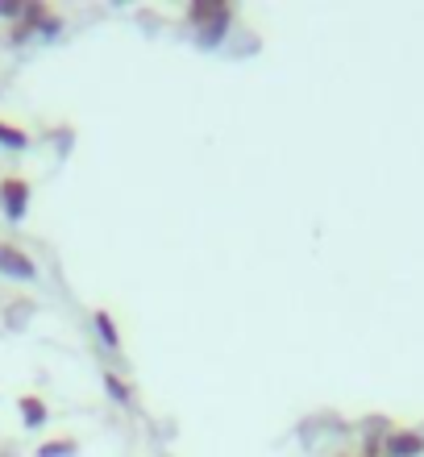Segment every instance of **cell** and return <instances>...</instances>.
<instances>
[{
  "mask_svg": "<svg viewBox=\"0 0 424 457\" xmlns=\"http://www.w3.org/2000/svg\"><path fill=\"white\" fill-rule=\"evenodd\" d=\"M0 270H4V275H12V278H34L37 275V262L29 258V253H21L17 245H9V241H4V245H0Z\"/></svg>",
  "mask_w": 424,
  "mask_h": 457,
  "instance_id": "obj_3",
  "label": "cell"
},
{
  "mask_svg": "<svg viewBox=\"0 0 424 457\" xmlns=\"http://www.w3.org/2000/svg\"><path fill=\"white\" fill-rule=\"evenodd\" d=\"M104 383H109V391H112V395H117V399H121V403H134V395L125 391V383H121V378H117V374H104Z\"/></svg>",
  "mask_w": 424,
  "mask_h": 457,
  "instance_id": "obj_8",
  "label": "cell"
},
{
  "mask_svg": "<svg viewBox=\"0 0 424 457\" xmlns=\"http://www.w3.org/2000/svg\"><path fill=\"white\" fill-rule=\"evenodd\" d=\"M383 453L387 457H420L424 453V436L412 433V428H391L383 436Z\"/></svg>",
  "mask_w": 424,
  "mask_h": 457,
  "instance_id": "obj_2",
  "label": "cell"
},
{
  "mask_svg": "<svg viewBox=\"0 0 424 457\" xmlns=\"http://www.w3.org/2000/svg\"><path fill=\"white\" fill-rule=\"evenodd\" d=\"M0 142H4V145H12V150H21V145L29 142V133H25L21 125H12V120H4V117H0Z\"/></svg>",
  "mask_w": 424,
  "mask_h": 457,
  "instance_id": "obj_6",
  "label": "cell"
},
{
  "mask_svg": "<svg viewBox=\"0 0 424 457\" xmlns=\"http://www.w3.org/2000/svg\"><path fill=\"white\" fill-rule=\"evenodd\" d=\"M54 453H75V441H59V445H46L42 457H54Z\"/></svg>",
  "mask_w": 424,
  "mask_h": 457,
  "instance_id": "obj_10",
  "label": "cell"
},
{
  "mask_svg": "<svg viewBox=\"0 0 424 457\" xmlns=\"http://www.w3.org/2000/svg\"><path fill=\"white\" fill-rule=\"evenodd\" d=\"M25 204H29V179H21V175H0V208H4L12 220H21Z\"/></svg>",
  "mask_w": 424,
  "mask_h": 457,
  "instance_id": "obj_1",
  "label": "cell"
},
{
  "mask_svg": "<svg viewBox=\"0 0 424 457\" xmlns=\"http://www.w3.org/2000/svg\"><path fill=\"white\" fill-rule=\"evenodd\" d=\"M0 245H4V241H0Z\"/></svg>",
  "mask_w": 424,
  "mask_h": 457,
  "instance_id": "obj_11",
  "label": "cell"
},
{
  "mask_svg": "<svg viewBox=\"0 0 424 457\" xmlns=\"http://www.w3.org/2000/svg\"><path fill=\"white\" fill-rule=\"evenodd\" d=\"M25 9L29 4H21V0H0V17H21Z\"/></svg>",
  "mask_w": 424,
  "mask_h": 457,
  "instance_id": "obj_9",
  "label": "cell"
},
{
  "mask_svg": "<svg viewBox=\"0 0 424 457\" xmlns=\"http://www.w3.org/2000/svg\"><path fill=\"white\" fill-rule=\"evenodd\" d=\"M21 416H25V424H42L46 420V399L42 395H21Z\"/></svg>",
  "mask_w": 424,
  "mask_h": 457,
  "instance_id": "obj_4",
  "label": "cell"
},
{
  "mask_svg": "<svg viewBox=\"0 0 424 457\" xmlns=\"http://www.w3.org/2000/svg\"><path fill=\"white\" fill-rule=\"evenodd\" d=\"M192 21L204 25V21H229V9L225 4H192Z\"/></svg>",
  "mask_w": 424,
  "mask_h": 457,
  "instance_id": "obj_5",
  "label": "cell"
},
{
  "mask_svg": "<svg viewBox=\"0 0 424 457\" xmlns=\"http://www.w3.org/2000/svg\"><path fill=\"white\" fill-rule=\"evenodd\" d=\"M96 328H104V345H109V349L121 345V337H117V328H112V316L104 312V308L96 312Z\"/></svg>",
  "mask_w": 424,
  "mask_h": 457,
  "instance_id": "obj_7",
  "label": "cell"
}]
</instances>
